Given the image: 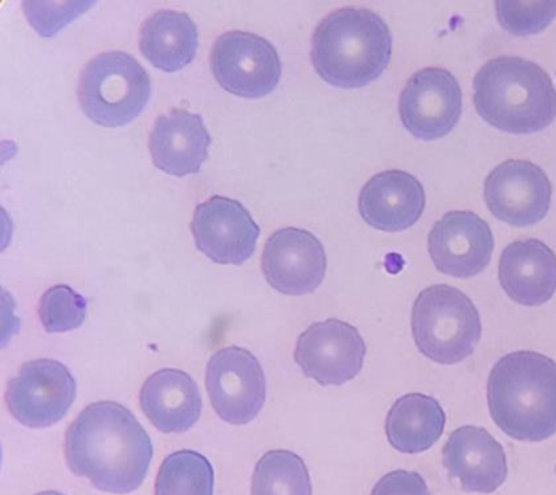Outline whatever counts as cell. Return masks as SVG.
<instances>
[{
	"label": "cell",
	"mask_w": 556,
	"mask_h": 495,
	"mask_svg": "<svg viewBox=\"0 0 556 495\" xmlns=\"http://www.w3.org/2000/svg\"><path fill=\"white\" fill-rule=\"evenodd\" d=\"M65 457L72 472L99 491L129 494L147 479L153 444L128 408L97 402L68 428Z\"/></svg>",
	"instance_id": "obj_1"
},
{
	"label": "cell",
	"mask_w": 556,
	"mask_h": 495,
	"mask_svg": "<svg viewBox=\"0 0 556 495\" xmlns=\"http://www.w3.org/2000/svg\"><path fill=\"white\" fill-rule=\"evenodd\" d=\"M488 404L501 431L538 443L556 433V361L535 352L510 353L494 365Z\"/></svg>",
	"instance_id": "obj_2"
},
{
	"label": "cell",
	"mask_w": 556,
	"mask_h": 495,
	"mask_svg": "<svg viewBox=\"0 0 556 495\" xmlns=\"http://www.w3.org/2000/svg\"><path fill=\"white\" fill-rule=\"evenodd\" d=\"M392 56V35L374 11L344 8L326 16L312 38V63L332 87L364 88L382 76Z\"/></svg>",
	"instance_id": "obj_3"
},
{
	"label": "cell",
	"mask_w": 556,
	"mask_h": 495,
	"mask_svg": "<svg viewBox=\"0 0 556 495\" xmlns=\"http://www.w3.org/2000/svg\"><path fill=\"white\" fill-rule=\"evenodd\" d=\"M475 105L483 120L510 135H534L556 117V89L545 69L529 60H491L476 75Z\"/></svg>",
	"instance_id": "obj_4"
},
{
	"label": "cell",
	"mask_w": 556,
	"mask_h": 495,
	"mask_svg": "<svg viewBox=\"0 0 556 495\" xmlns=\"http://www.w3.org/2000/svg\"><path fill=\"white\" fill-rule=\"evenodd\" d=\"M417 348L440 365H457L475 353L481 340L480 313L467 294L450 285L425 289L413 307Z\"/></svg>",
	"instance_id": "obj_5"
},
{
	"label": "cell",
	"mask_w": 556,
	"mask_h": 495,
	"mask_svg": "<svg viewBox=\"0 0 556 495\" xmlns=\"http://www.w3.org/2000/svg\"><path fill=\"white\" fill-rule=\"evenodd\" d=\"M86 116L104 128H121L147 107L151 80L131 54L109 51L97 54L84 66L77 87Z\"/></svg>",
	"instance_id": "obj_6"
},
{
	"label": "cell",
	"mask_w": 556,
	"mask_h": 495,
	"mask_svg": "<svg viewBox=\"0 0 556 495\" xmlns=\"http://www.w3.org/2000/svg\"><path fill=\"white\" fill-rule=\"evenodd\" d=\"M210 62L219 86L238 98H265L281 80V60L275 46L256 34H223L211 50Z\"/></svg>",
	"instance_id": "obj_7"
},
{
	"label": "cell",
	"mask_w": 556,
	"mask_h": 495,
	"mask_svg": "<svg viewBox=\"0 0 556 495\" xmlns=\"http://www.w3.org/2000/svg\"><path fill=\"white\" fill-rule=\"evenodd\" d=\"M211 404L222 420L232 426L250 424L267 401V379L256 356L229 346L211 356L205 371Z\"/></svg>",
	"instance_id": "obj_8"
},
{
	"label": "cell",
	"mask_w": 556,
	"mask_h": 495,
	"mask_svg": "<svg viewBox=\"0 0 556 495\" xmlns=\"http://www.w3.org/2000/svg\"><path fill=\"white\" fill-rule=\"evenodd\" d=\"M77 384L70 368L53 359H36L21 367L9 383L10 414L28 428L58 424L76 401Z\"/></svg>",
	"instance_id": "obj_9"
},
{
	"label": "cell",
	"mask_w": 556,
	"mask_h": 495,
	"mask_svg": "<svg viewBox=\"0 0 556 495\" xmlns=\"http://www.w3.org/2000/svg\"><path fill=\"white\" fill-rule=\"evenodd\" d=\"M366 352L358 329L340 319H326L313 323L300 335L294 359L314 382L342 385L362 371Z\"/></svg>",
	"instance_id": "obj_10"
},
{
	"label": "cell",
	"mask_w": 556,
	"mask_h": 495,
	"mask_svg": "<svg viewBox=\"0 0 556 495\" xmlns=\"http://www.w3.org/2000/svg\"><path fill=\"white\" fill-rule=\"evenodd\" d=\"M399 114L417 140H440L455 129L463 114L456 77L443 68H425L409 78L399 100Z\"/></svg>",
	"instance_id": "obj_11"
},
{
	"label": "cell",
	"mask_w": 556,
	"mask_h": 495,
	"mask_svg": "<svg viewBox=\"0 0 556 495\" xmlns=\"http://www.w3.org/2000/svg\"><path fill=\"white\" fill-rule=\"evenodd\" d=\"M483 196L498 220L513 227H530L547 216L553 186L534 163L506 161L488 175Z\"/></svg>",
	"instance_id": "obj_12"
},
{
	"label": "cell",
	"mask_w": 556,
	"mask_h": 495,
	"mask_svg": "<svg viewBox=\"0 0 556 495\" xmlns=\"http://www.w3.org/2000/svg\"><path fill=\"white\" fill-rule=\"evenodd\" d=\"M191 231L199 251L222 265H243L256 251L260 228L235 199L211 196L193 213Z\"/></svg>",
	"instance_id": "obj_13"
},
{
	"label": "cell",
	"mask_w": 556,
	"mask_h": 495,
	"mask_svg": "<svg viewBox=\"0 0 556 495\" xmlns=\"http://www.w3.org/2000/svg\"><path fill=\"white\" fill-rule=\"evenodd\" d=\"M262 268L277 292L304 295L316 292L325 280L328 259L325 248L306 229H278L264 246Z\"/></svg>",
	"instance_id": "obj_14"
},
{
	"label": "cell",
	"mask_w": 556,
	"mask_h": 495,
	"mask_svg": "<svg viewBox=\"0 0 556 495\" xmlns=\"http://www.w3.org/2000/svg\"><path fill=\"white\" fill-rule=\"evenodd\" d=\"M494 239L491 227L470 211H452L433 226L428 252L441 274L456 279L479 276L491 264Z\"/></svg>",
	"instance_id": "obj_15"
},
{
	"label": "cell",
	"mask_w": 556,
	"mask_h": 495,
	"mask_svg": "<svg viewBox=\"0 0 556 495\" xmlns=\"http://www.w3.org/2000/svg\"><path fill=\"white\" fill-rule=\"evenodd\" d=\"M443 461L446 472L467 493H494L507 479L503 445L480 427L465 426L453 432L444 445Z\"/></svg>",
	"instance_id": "obj_16"
},
{
	"label": "cell",
	"mask_w": 556,
	"mask_h": 495,
	"mask_svg": "<svg viewBox=\"0 0 556 495\" xmlns=\"http://www.w3.org/2000/svg\"><path fill=\"white\" fill-rule=\"evenodd\" d=\"M425 208V187L406 172L389 170L375 175L359 195L362 217L378 231H406L420 220Z\"/></svg>",
	"instance_id": "obj_17"
},
{
	"label": "cell",
	"mask_w": 556,
	"mask_h": 495,
	"mask_svg": "<svg viewBox=\"0 0 556 495\" xmlns=\"http://www.w3.org/2000/svg\"><path fill=\"white\" fill-rule=\"evenodd\" d=\"M211 136L199 114L172 109L155 120L149 150L155 167L182 178L201 172L207 160Z\"/></svg>",
	"instance_id": "obj_18"
},
{
	"label": "cell",
	"mask_w": 556,
	"mask_h": 495,
	"mask_svg": "<svg viewBox=\"0 0 556 495\" xmlns=\"http://www.w3.org/2000/svg\"><path fill=\"white\" fill-rule=\"evenodd\" d=\"M500 282L513 301L541 306L556 292V256L541 240L514 241L500 258Z\"/></svg>",
	"instance_id": "obj_19"
},
{
	"label": "cell",
	"mask_w": 556,
	"mask_h": 495,
	"mask_svg": "<svg viewBox=\"0 0 556 495\" xmlns=\"http://www.w3.org/2000/svg\"><path fill=\"white\" fill-rule=\"evenodd\" d=\"M148 419L163 433H184L201 418L203 401L189 373L163 368L149 377L139 395Z\"/></svg>",
	"instance_id": "obj_20"
},
{
	"label": "cell",
	"mask_w": 556,
	"mask_h": 495,
	"mask_svg": "<svg viewBox=\"0 0 556 495\" xmlns=\"http://www.w3.org/2000/svg\"><path fill=\"white\" fill-rule=\"evenodd\" d=\"M144 59L167 74L189 65L198 51V28L186 12L161 10L148 17L139 33Z\"/></svg>",
	"instance_id": "obj_21"
},
{
	"label": "cell",
	"mask_w": 556,
	"mask_h": 495,
	"mask_svg": "<svg viewBox=\"0 0 556 495\" xmlns=\"http://www.w3.org/2000/svg\"><path fill=\"white\" fill-rule=\"evenodd\" d=\"M445 414L437 398L409 394L399 398L386 419L392 448L417 455L432 448L445 430Z\"/></svg>",
	"instance_id": "obj_22"
},
{
	"label": "cell",
	"mask_w": 556,
	"mask_h": 495,
	"mask_svg": "<svg viewBox=\"0 0 556 495\" xmlns=\"http://www.w3.org/2000/svg\"><path fill=\"white\" fill-rule=\"evenodd\" d=\"M252 495H312L309 470L290 450L265 453L252 477Z\"/></svg>",
	"instance_id": "obj_23"
},
{
	"label": "cell",
	"mask_w": 556,
	"mask_h": 495,
	"mask_svg": "<svg viewBox=\"0 0 556 495\" xmlns=\"http://www.w3.org/2000/svg\"><path fill=\"white\" fill-rule=\"evenodd\" d=\"M213 465L201 453L179 450L162 462L155 495H214Z\"/></svg>",
	"instance_id": "obj_24"
},
{
	"label": "cell",
	"mask_w": 556,
	"mask_h": 495,
	"mask_svg": "<svg viewBox=\"0 0 556 495\" xmlns=\"http://www.w3.org/2000/svg\"><path fill=\"white\" fill-rule=\"evenodd\" d=\"M88 301L68 285L48 289L40 300L39 317L48 333H68L86 321Z\"/></svg>",
	"instance_id": "obj_25"
},
{
	"label": "cell",
	"mask_w": 556,
	"mask_h": 495,
	"mask_svg": "<svg viewBox=\"0 0 556 495\" xmlns=\"http://www.w3.org/2000/svg\"><path fill=\"white\" fill-rule=\"evenodd\" d=\"M498 21L507 33L517 36L540 34L556 16V2H507L495 3Z\"/></svg>",
	"instance_id": "obj_26"
},
{
	"label": "cell",
	"mask_w": 556,
	"mask_h": 495,
	"mask_svg": "<svg viewBox=\"0 0 556 495\" xmlns=\"http://www.w3.org/2000/svg\"><path fill=\"white\" fill-rule=\"evenodd\" d=\"M96 2H23L24 15L45 38H52Z\"/></svg>",
	"instance_id": "obj_27"
},
{
	"label": "cell",
	"mask_w": 556,
	"mask_h": 495,
	"mask_svg": "<svg viewBox=\"0 0 556 495\" xmlns=\"http://www.w3.org/2000/svg\"><path fill=\"white\" fill-rule=\"evenodd\" d=\"M371 495H431L419 473L395 470L386 474L372 488Z\"/></svg>",
	"instance_id": "obj_28"
},
{
	"label": "cell",
	"mask_w": 556,
	"mask_h": 495,
	"mask_svg": "<svg viewBox=\"0 0 556 495\" xmlns=\"http://www.w3.org/2000/svg\"><path fill=\"white\" fill-rule=\"evenodd\" d=\"M36 495H65V494H62V493H59V492H41V493L36 494Z\"/></svg>",
	"instance_id": "obj_29"
}]
</instances>
